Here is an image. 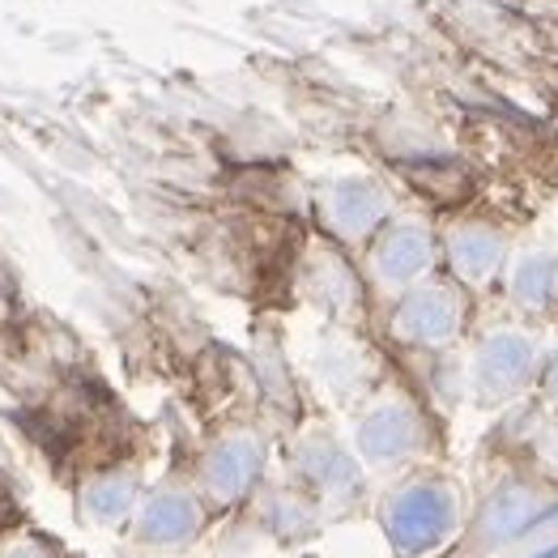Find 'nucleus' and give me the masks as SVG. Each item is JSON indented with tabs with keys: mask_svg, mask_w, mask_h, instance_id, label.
<instances>
[{
	"mask_svg": "<svg viewBox=\"0 0 558 558\" xmlns=\"http://www.w3.org/2000/svg\"><path fill=\"white\" fill-rule=\"evenodd\" d=\"M392 537L405 546V550H422V546H430L444 529H448V504H444V495L439 490H430V486H414V490H405L397 504H392Z\"/></svg>",
	"mask_w": 558,
	"mask_h": 558,
	"instance_id": "obj_1",
	"label": "nucleus"
},
{
	"mask_svg": "<svg viewBox=\"0 0 558 558\" xmlns=\"http://www.w3.org/2000/svg\"><path fill=\"white\" fill-rule=\"evenodd\" d=\"M4 558H47V555L39 550V546H17V550H9Z\"/></svg>",
	"mask_w": 558,
	"mask_h": 558,
	"instance_id": "obj_2",
	"label": "nucleus"
}]
</instances>
